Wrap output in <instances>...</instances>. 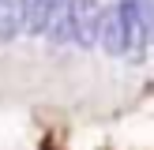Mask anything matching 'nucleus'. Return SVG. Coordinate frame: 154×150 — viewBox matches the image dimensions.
Returning a JSON list of instances; mask_svg holds the SVG:
<instances>
[]
</instances>
